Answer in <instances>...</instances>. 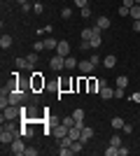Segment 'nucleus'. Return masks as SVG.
<instances>
[{"label": "nucleus", "mask_w": 140, "mask_h": 156, "mask_svg": "<svg viewBox=\"0 0 140 156\" xmlns=\"http://www.w3.org/2000/svg\"><path fill=\"white\" fill-rule=\"evenodd\" d=\"M16 117H21V105H7L2 110V121H14Z\"/></svg>", "instance_id": "1"}, {"label": "nucleus", "mask_w": 140, "mask_h": 156, "mask_svg": "<svg viewBox=\"0 0 140 156\" xmlns=\"http://www.w3.org/2000/svg\"><path fill=\"white\" fill-rule=\"evenodd\" d=\"M9 151H12V154H19V156H23L26 147H23V140H21V135H19V137H14V142L9 144Z\"/></svg>", "instance_id": "2"}, {"label": "nucleus", "mask_w": 140, "mask_h": 156, "mask_svg": "<svg viewBox=\"0 0 140 156\" xmlns=\"http://www.w3.org/2000/svg\"><path fill=\"white\" fill-rule=\"evenodd\" d=\"M49 68L52 70H61V68H66V56H52V61H49Z\"/></svg>", "instance_id": "3"}, {"label": "nucleus", "mask_w": 140, "mask_h": 156, "mask_svg": "<svg viewBox=\"0 0 140 156\" xmlns=\"http://www.w3.org/2000/svg\"><path fill=\"white\" fill-rule=\"evenodd\" d=\"M52 133H54V137H56V140H61V137H66L68 133H70V128H68L66 124H59V126H56V128L52 130Z\"/></svg>", "instance_id": "4"}, {"label": "nucleus", "mask_w": 140, "mask_h": 156, "mask_svg": "<svg viewBox=\"0 0 140 156\" xmlns=\"http://www.w3.org/2000/svg\"><path fill=\"white\" fill-rule=\"evenodd\" d=\"M77 68H80V72H84V75H91L93 72V68H96V65L91 63V61H80V63H77Z\"/></svg>", "instance_id": "5"}, {"label": "nucleus", "mask_w": 140, "mask_h": 156, "mask_svg": "<svg viewBox=\"0 0 140 156\" xmlns=\"http://www.w3.org/2000/svg\"><path fill=\"white\" fill-rule=\"evenodd\" d=\"M56 54L59 56H70V44H68L66 40H61L59 44H56Z\"/></svg>", "instance_id": "6"}, {"label": "nucleus", "mask_w": 140, "mask_h": 156, "mask_svg": "<svg viewBox=\"0 0 140 156\" xmlns=\"http://www.w3.org/2000/svg\"><path fill=\"white\" fill-rule=\"evenodd\" d=\"M91 137H93V128H91V126H84V128H82V137H80V140H82V142H89Z\"/></svg>", "instance_id": "7"}, {"label": "nucleus", "mask_w": 140, "mask_h": 156, "mask_svg": "<svg viewBox=\"0 0 140 156\" xmlns=\"http://www.w3.org/2000/svg\"><path fill=\"white\" fill-rule=\"evenodd\" d=\"M98 93H100V98H103V100H110V98H114V89H110V86H103Z\"/></svg>", "instance_id": "8"}, {"label": "nucleus", "mask_w": 140, "mask_h": 156, "mask_svg": "<svg viewBox=\"0 0 140 156\" xmlns=\"http://www.w3.org/2000/svg\"><path fill=\"white\" fill-rule=\"evenodd\" d=\"M103 65H105V68H114V65H117V56H114V54L105 56V58H103Z\"/></svg>", "instance_id": "9"}, {"label": "nucleus", "mask_w": 140, "mask_h": 156, "mask_svg": "<svg viewBox=\"0 0 140 156\" xmlns=\"http://www.w3.org/2000/svg\"><path fill=\"white\" fill-rule=\"evenodd\" d=\"M16 68H21V70H33V65L28 63V58H16Z\"/></svg>", "instance_id": "10"}, {"label": "nucleus", "mask_w": 140, "mask_h": 156, "mask_svg": "<svg viewBox=\"0 0 140 156\" xmlns=\"http://www.w3.org/2000/svg\"><path fill=\"white\" fill-rule=\"evenodd\" d=\"M84 144H87V142H82V140H75V142L70 144V149H73V154H80V151L84 149Z\"/></svg>", "instance_id": "11"}, {"label": "nucleus", "mask_w": 140, "mask_h": 156, "mask_svg": "<svg viewBox=\"0 0 140 156\" xmlns=\"http://www.w3.org/2000/svg\"><path fill=\"white\" fill-rule=\"evenodd\" d=\"M73 117H75V121H77L80 126H84V110H82V107H80V110H75V112H73Z\"/></svg>", "instance_id": "12"}, {"label": "nucleus", "mask_w": 140, "mask_h": 156, "mask_svg": "<svg viewBox=\"0 0 140 156\" xmlns=\"http://www.w3.org/2000/svg\"><path fill=\"white\" fill-rule=\"evenodd\" d=\"M96 26H98L100 30H107V28H110V19H107V16H98V23H96Z\"/></svg>", "instance_id": "13"}, {"label": "nucleus", "mask_w": 140, "mask_h": 156, "mask_svg": "<svg viewBox=\"0 0 140 156\" xmlns=\"http://www.w3.org/2000/svg\"><path fill=\"white\" fill-rule=\"evenodd\" d=\"M117 86H119V89H126L128 86V77L126 75H117Z\"/></svg>", "instance_id": "14"}, {"label": "nucleus", "mask_w": 140, "mask_h": 156, "mask_svg": "<svg viewBox=\"0 0 140 156\" xmlns=\"http://www.w3.org/2000/svg\"><path fill=\"white\" fill-rule=\"evenodd\" d=\"M124 124H126V121H124L121 117H114V119H112V128H114V130H121V128H124Z\"/></svg>", "instance_id": "15"}, {"label": "nucleus", "mask_w": 140, "mask_h": 156, "mask_svg": "<svg viewBox=\"0 0 140 156\" xmlns=\"http://www.w3.org/2000/svg\"><path fill=\"white\" fill-rule=\"evenodd\" d=\"M128 16H131L133 21H138V19H140V5H133V7H131V12H128Z\"/></svg>", "instance_id": "16"}, {"label": "nucleus", "mask_w": 140, "mask_h": 156, "mask_svg": "<svg viewBox=\"0 0 140 156\" xmlns=\"http://www.w3.org/2000/svg\"><path fill=\"white\" fill-rule=\"evenodd\" d=\"M0 47H2V49H9V47H12V37H9V35H2V37H0Z\"/></svg>", "instance_id": "17"}, {"label": "nucleus", "mask_w": 140, "mask_h": 156, "mask_svg": "<svg viewBox=\"0 0 140 156\" xmlns=\"http://www.w3.org/2000/svg\"><path fill=\"white\" fill-rule=\"evenodd\" d=\"M33 75H35V77H33V86H35V89H40V86H45V79L40 77V72H33Z\"/></svg>", "instance_id": "18"}, {"label": "nucleus", "mask_w": 140, "mask_h": 156, "mask_svg": "<svg viewBox=\"0 0 140 156\" xmlns=\"http://www.w3.org/2000/svg\"><path fill=\"white\" fill-rule=\"evenodd\" d=\"M73 68H77V58H73V56H66V70H73Z\"/></svg>", "instance_id": "19"}, {"label": "nucleus", "mask_w": 140, "mask_h": 156, "mask_svg": "<svg viewBox=\"0 0 140 156\" xmlns=\"http://www.w3.org/2000/svg\"><path fill=\"white\" fill-rule=\"evenodd\" d=\"M91 37H93V28H84L80 33V40H91Z\"/></svg>", "instance_id": "20"}, {"label": "nucleus", "mask_w": 140, "mask_h": 156, "mask_svg": "<svg viewBox=\"0 0 140 156\" xmlns=\"http://www.w3.org/2000/svg\"><path fill=\"white\" fill-rule=\"evenodd\" d=\"M56 44H59V40H54V37H45V47H47V49H56Z\"/></svg>", "instance_id": "21"}, {"label": "nucleus", "mask_w": 140, "mask_h": 156, "mask_svg": "<svg viewBox=\"0 0 140 156\" xmlns=\"http://www.w3.org/2000/svg\"><path fill=\"white\" fill-rule=\"evenodd\" d=\"M89 42H91V49H98V47L103 44V37H100V35H96V37H91Z\"/></svg>", "instance_id": "22"}, {"label": "nucleus", "mask_w": 140, "mask_h": 156, "mask_svg": "<svg viewBox=\"0 0 140 156\" xmlns=\"http://www.w3.org/2000/svg\"><path fill=\"white\" fill-rule=\"evenodd\" d=\"M61 124H66L68 128H73V126L77 124V121H75V117H63V119H61Z\"/></svg>", "instance_id": "23"}, {"label": "nucleus", "mask_w": 140, "mask_h": 156, "mask_svg": "<svg viewBox=\"0 0 140 156\" xmlns=\"http://www.w3.org/2000/svg\"><path fill=\"white\" fill-rule=\"evenodd\" d=\"M110 144H114V147H121V135H119V133H114V135L110 137Z\"/></svg>", "instance_id": "24"}, {"label": "nucleus", "mask_w": 140, "mask_h": 156, "mask_svg": "<svg viewBox=\"0 0 140 156\" xmlns=\"http://www.w3.org/2000/svg\"><path fill=\"white\" fill-rule=\"evenodd\" d=\"M47 47H45V40H38V42H35L33 44V51H45Z\"/></svg>", "instance_id": "25"}, {"label": "nucleus", "mask_w": 140, "mask_h": 156, "mask_svg": "<svg viewBox=\"0 0 140 156\" xmlns=\"http://www.w3.org/2000/svg\"><path fill=\"white\" fill-rule=\"evenodd\" d=\"M80 16H82V19H89V16H91V9H89V5L80 9Z\"/></svg>", "instance_id": "26"}, {"label": "nucleus", "mask_w": 140, "mask_h": 156, "mask_svg": "<svg viewBox=\"0 0 140 156\" xmlns=\"http://www.w3.org/2000/svg\"><path fill=\"white\" fill-rule=\"evenodd\" d=\"M38 54H40V51H33V54H28V56H26L31 65H35V63H38Z\"/></svg>", "instance_id": "27"}, {"label": "nucleus", "mask_w": 140, "mask_h": 156, "mask_svg": "<svg viewBox=\"0 0 140 156\" xmlns=\"http://www.w3.org/2000/svg\"><path fill=\"white\" fill-rule=\"evenodd\" d=\"M61 16H63V19H70V16H73V9H70V7H63V9H61Z\"/></svg>", "instance_id": "28"}, {"label": "nucleus", "mask_w": 140, "mask_h": 156, "mask_svg": "<svg viewBox=\"0 0 140 156\" xmlns=\"http://www.w3.org/2000/svg\"><path fill=\"white\" fill-rule=\"evenodd\" d=\"M80 49H82V51L91 49V42H89V40H80Z\"/></svg>", "instance_id": "29"}, {"label": "nucleus", "mask_w": 140, "mask_h": 156, "mask_svg": "<svg viewBox=\"0 0 140 156\" xmlns=\"http://www.w3.org/2000/svg\"><path fill=\"white\" fill-rule=\"evenodd\" d=\"M23 156H38V149H35V147H26Z\"/></svg>", "instance_id": "30"}, {"label": "nucleus", "mask_w": 140, "mask_h": 156, "mask_svg": "<svg viewBox=\"0 0 140 156\" xmlns=\"http://www.w3.org/2000/svg\"><path fill=\"white\" fill-rule=\"evenodd\" d=\"M89 89H91V91H98V79H91V82H89Z\"/></svg>", "instance_id": "31"}, {"label": "nucleus", "mask_w": 140, "mask_h": 156, "mask_svg": "<svg viewBox=\"0 0 140 156\" xmlns=\"http://www.w3.org/2000/svg\"><path fill=\"white\" fill-rule=\"evenodd\" d=\"M128 12H131V7H124V5L119 7V14H121V16H128Z\"/></svg>", "instance_id": "32"}, {"label": "nucleus", "mask_w": 140, "mask_h": 156, "mask_svg": "<svg viewBox=\"0 0 140 156\" xmlns=\"http://www.w3.org/2000/svg\"><path fill=\"white\" fill-rule=\"evenodd\" d=\"M33 12L35 14H42V2H35V5H33Z\"/></svg>", "instance_id": "33"}, {"label": "nucleus", "mask_w": 140, "mask_h": 156, "mask_svg": "<svg viewBox=\"0 0 140 156\" xmlns=\"http://www.w3.org/2000/svg\"><path fill=\"white\" fill-rule=\"evenodd\" d=\"M114 98H124V89H119V86H117V89H114Z\"/></svg>", "instance_id": "34"}, {"label": "nucleus", "mask_w": 140, "mask_h": 156, "mask_svg": "<svg viewBox=\"0 0 140 156\" xmlns=\"http://www.w3.org/2000/svg\"><path fill=\"white\" fill-rule=\"evenodd\" d=\"M21 7H23V12H33V5H31V2H23Z\"/></svg>", "instance_id": "35"}, {"label": "nucleus", "mask_w": 140, "mask_h": 156, "mask_svg": "<svg viewBox=\"0 0 140 156\" xmlns=\"http://www.w3.org/2000/svg\"><path fill=\"white\" fill-rule=\"evenodd\" d=\"M121 5H124V7H133L135 0H121Z\"/></svg>", "instance_id": "36"}, {"label": "nucleus", "mask_w": 140, "mask_h": 156, "mask_svg": "<svg viewBox=\"0 0 140 156\" xmlns=\"http://www.w3.org/2000/svg\"><path fill=\"white\" fill-rule=\"evenodd\" d=\"M87 2H89V0H75V5L80 7V9H82V7H87Z\"/></svg>", "instance_id": "37"}, {"label": "nucleus", "mask_w": 140, "mask_h": 156, "mask_svg": "<svg viewBox=\"0 0 140 156\" xmlns=\"http://www.w3.org/2000/svg\"><path fill=\"white\" fill-rule=\"evenodd\" d=\"M121 130H124V133H133V126H131V124H124V128H121Z\"/></svg>", "instance_id": "38"}, {"label": "nucleus", "mask_w": 140, "mask_h": 156, "mask_svg": "<svg viewBox=\"0 0 140 156\" xmlns=\"http://www.w3.org/2000/svg\"><path fill=\"white\" fill-rule=\"evenodd\" d=\"M128 154V147H124V144H121V147H119V156H126Z\"/></svg>", "instance_id": "39"}, {"label": "nucleus", "mask_w": 140, "mask_h": 156, "mask_svg": "<svg viewBox=\"0 0 140 156\" xmlns=\"http://www.w3.org/2000/svg\"><path fill=\"white\" fill-rule=\"evenodd\" d=\"M133 30H135V33H140V19H138V21H133Z\"/></svg>", "instance_id": "40"}, {"label": "nucleus", "mask_w": 140, "mask_h": 156, "mask_svg": "<svg viewBox=\"0 0 140 156\" xmlns=\"http://www.w3.org/2000/svg\"><path fill=\"white\" fill-rule=\"evenodd\" d=\"M131 100H133V103H140V93H133V96H131Z\"/></svg>", "instance_id": "41"}, {"label": "nucleus", "mask_w": 140, "mask_h": 156, "mask_svg": "<svg viewBox=\"0 0 140 156\" xmlns=\"http://www.w3.org/2000/svg\"><path fill=\"white\" fill-rule=\"evenodd\" d=\"M16 2H19V5H23V2H28V0H16Z\"/></svg>", "instance_id": "42"}, {"label": "nucleus", "mask_w": 140, "mask_h": 156, "mask_svg": "<svg viewBox=\"0 0 140 156\" xmlns=\"http://www.w3.org/2000/svg\"><path fill=\"white\" fill-rule=\"evenodd\" d=\"M135 5H140V0H135Z\"/></svg>", "instance_id": "43"}]
</instances>
